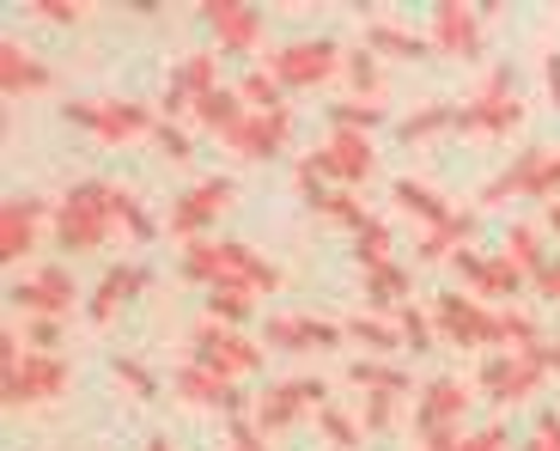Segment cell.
I'll return each mask as SVG.
<instances>
[{
	"instance_id": "d6986e66",
	"label": "cell",
	"mask_w": 560,
	"mask_h": 451,
	"mask_svg": "<svg viewBox=\"0 0 560 451\" xmlns=\"http://www.w3.org/2000/svg\"><path fill=\"white\" fill-rule=\"evenodd\" d=\"M43 213H49L43 196H7L0 201V256H7V263H25V256L37 251Z\"/></svg>"
},
{
	"instance_id": "681fc988",
	"label": "cell",
	"mask_w": 560,
	"mask_h": 451,
	"mask_svg": "<svg viewBox=\"0 0 560 451\" xmlns=\"http://www.w3.org/2000/svg\"><path fill=\"white\" fill-rule=\"evenodd\" d=\"M451 268H457V281L476 293V281H481V268H488V256H481V251H457V256H451Z\"/></svg>"
},
{
	"instance_id": "f5cc1de1",
	"label": "cell",
	"mask_w": 560,
	"mask_h": 451,
	"mask_svg": "<svg viewBox=\"0 0 560 451\" xmlns=\"http://www.w3.org/2000/svg\"><path fill=\"white\" fill-rule=\"evenodd\" d=\"M536 439H542V451H560V415L555 409L536 415Z\"/></svg>"
},
{
	"instance_id": "f6af8a7d",
	"label": "cell",
	"mask_w": 560,
	"mask_h": 451,
	"mask_svg": "<svg viewBox=\"0 0 560 451\" xmlns=\"http://www.w3.org/2000/svg\"><path fill=\"white\" fill-rule=\"evenodd\" d=\"M317 427H323V433H329V446H341V451H353V446H360V433H365V427L353 421L348 409H336V403H329V409L317 415Z\"/></svg>"
},
{
	"instance_id": "bcb514c9",
	"label": "cell",
	"mask_w": 560,
	"mask_h": 451,
	"mask_svg": "<svg viewBox=\"0 0 560 451\" xmlns=\"http://www.w3.org/2000/svg\"><path fill=\"white\" fill-rule=\"evenodd\" d=\"M153 147L171 159V165H189V159H196V147H189V135H183L177 123H165V116H159V128H153Z\"/></svg>"
},
{
	"instance_id": "8992f818",
	"label": "cell",
	"mask_w": 560,
	"mask_h": 451,
	"mask_svg": "<svg viewBox=\"0 0 560 451\" xmlns=\"http://www.w3.org/2000/svg\"><path fill=\"white\" fill-rule=\"evenodd\" d=\"M548 342H536V348H524V354H488L481 360V391L493 396V403H524V396H536L542 391V379H548Z\"/></svg>"
},
{
	"instance_id": "ba28073f",
	"label": "cell",
	"mask_w": 560,
	"mask_h": 451,
	"mask_svg": "<svg viewBox=\"0 0 560 451\" xmlns=\"http://www.w3.org/2000/svg\"><path fill=\"white\" fill-rule=\"evenodd\" d=\"M329 409V384L323 379H287V384H275L268 396H256V409H250V421H256V433H287V427L299 421V415H323Z\"/></svg>"
},
{
	"instance_id": "7dc6e473",
	"label": "cell",
	"mask_w": 560,
	"mask_h": 451,
	"mask_svg": "<svg viewBox=\"0 0 560 451\" xmlns=\"http://www.w3.org/2000/svg\"><path fill=\"white\" fill-rule=\"evenodd\" d=\"M31 13L49 19V25H80L85 7H80V0H31Z\"/></svg>"
},
{
	"instance_id": "b9f144b4",
	"label": "cell",
	"mask_w": 560,
	"mask_h": 451,
	"mask_svg": "<svg viewBox=\"0 0 560 451\" xmlns=\"http://www.w3.org/2000/svg\"><path fill=\"white\" fill-rule=\"evenodd\" d=\"M396 409H402V396L396 391H365L360 396V427L365 433H384V427L396 421Z\"/></svg>"
},
{
	"instance_id": "ab89813d",
	"label": "cell",
	"mask_w": 560,
	"mask_h": 451,
	"mask_svg": "<svg viewBox=\"0 0 560 451\" xmlns=\"http://www.w3.org/2000/svg\"><path fill=\"white\" fill-rule=\"evenodd\" d=\"M110 379L122 384V391L135 396V403H153V396H159V379H153L147 367H140L135 354H116V360H110Z\"/></svg>"
},
{
	"instance_id": "cb8c5ba5",
	"label": "cell",
	"mask_w": 560,
	"mask_h": 451,
	"mask_svg": "<svg viewBox=\"0 0 560 451\" xmlns=\"http://www.w3.org/2000/svg\"><path fill=\"white\" fill-rule=\"evenodd\" d=\"M390 201H396L402 213H415V220L427 226V232L451 226V213H457L445 196H439V189H427V184H420V177H396V184H390Z\"/></svg>"
},
{
	"instance_id": "91938a15",
	"label": "cell",
	"mask_w": 560,
	"mask_h": 451,
	"mask_svg": "<svg viewBox=\"0 0 560 451\" xmlns=\"http://www.w3.org/2000/svg\"><path fill=\"white\" fill-rule=\"evenodd\" d=\"M518 451H542V439H536V433H530V439H524V446H518Z\"/></svg>"
},
{
	"instance_id": "277c9868",
	"label": "cell",
	"mask_w": 560,
	"mask_h": 451,
	"mask_svg": "<svg viewBox=\"0 0 560 451\" xmlns=\"http://www.w3.org/2000/svg\"><path fill=\"white\" fill-rule=\"evenodd\" d=\"M524 123V99L512 92V68H488V80L469 92V104H457L463 135H505Z\"/></svg>"
},
{
	"instance_id": "d590c367",
	"label": "cell",
	"mask_w": 560,
	"mask_h": 451,
	"mask_svg": "<svg viewBox=\"0 0 560 451\" xmlns=\"http://www.w3.org/2000/svg\"><path fill=\"white\" fill-rule=\"evenodd\" d=\"M256 305H262V299L244 293V287H208V317H213V324H225V329L244 324V317H250Z\"/></svg>"
},
{
	"instance_id": "c3c4849f",
	"label": "cell",
	"mask_w": 560,
	"mask_h": 451,
	"mask_svg": "<svg viewBox=\"0 0 560 451\" xmlns=\"http://www.w3.org/2000/svg\"><path fill=\"white\" fill-rule=\"evenodd\" d=\"M25 348L56 354V348H61V317H31V342H25Z\"/></svg>"
},
{
	"instance_id": "8fae6325",
	"label": "cell",
	"mask_w": 560,
	"mask_h": 451,
	"mask_svg": "<svg viewBox=\"0 0 560 451\" xmlns=\"http://www.w3.org/2000/svg\"><path fill=\"white\" fill-rule=\"evenodd\" d=\"M427 311H433V329L445 342H457V348H488V336H493V305L488 299L451 287V293H439Z\"/></svg>"
},
{
	"instance_id": "60d3db41",
	"label": "cell",
	"mask_w": 560,
	"mask_h": 451,
	"mask_svg": "<svg viewBox=\"0 0 560 451\" xmlns=\"http://www.w3.org/2000/svg\"><path fill=\"white\" fill-rule=\"evenodd\" d=\"M378 123H384V104H372V99H348L329 111V128H353V135H372Z\"/></svg>"
},
{
	"instance_id": "7bdbcfd3",
	"label": "cell",
	"mask_w": 560,
	"mask_h": 451,
	"mask_svg": "<svg viewBox=\"0 0 560 451\" xmlns=\"http://www.w3.org/2000/svg\"><path fill=\"white\" fill-rule=\"evenodd\" d=\"M317 213H329V220H341V226H353L360 232L372 213H365V201H360V189H329V196L317 201Z\"/></svg>"
},
{
	"instance_id": "7c38bea8",
	"label": "cell",
	"mask_w": 560,
	"mask_h": 451,
	"mask_svg": "<svg viewBox=\"0 0 560 451\" xmlns=\"http://www.w3.org/2000/svg\"><path fill=\"white\" fill-rule=\"evenodd\" d=\"M7 299H13L25 317H68L80 287H73V275L61 263H43L37 275H19V281L7 287Z\"/></svg>"
},
{
	"instance_id": "4316f807",
	"label": "cell",
	"mask_w": 560,
	"mask_h": 451,
	"mask_svg": "<svg viewBox=\"0 0 560 451\" xmlns=\"http://www.w3.org/2000/svg\"><path fill=\"white\" fill-rule=\"evenodd\" d=\"M536 342H542V336H536V317H530V311H524V305H493V336H488V348L493 354H524V348H536Z\"/></svg>"
},
{
	"instance_id": "83f0119b",
	"label": "cell",
	"mask_w": 560,
	"mask_h": 451,
	"mask_svg": "<svg viewBox=\"0 0 560 451\" xmlns=\"http://www.w3.org/2000/svg\"><path fill=\"white\" fill-rule=\"evenodd\" d=\"M524 281H530V275H524V268L512 263L505 251H493L488 268H481V281H476V299H500V305H505V299L524 293Z\"/></svg>"
},
{
	"instance_id": "f546056e",
	"label": "cell",
	"mask_w": 560,
	"mask_h": 451,
	"mask_svg": "<svg viewBox=\"0 0 560 451\" xmlns=\"http://www.w3.org/2000/svg\"><path fill=\"white\" fill-rule=\"evenodd\" d=\"M505 256H512V263H518L524 275H530V281H536V275H542V268H548V256H542V226L518 220V226H512V232H505Z\"/></svg>"
},
{
	"instance_id": "4dcf8cb0",
	"label": "cell",
	"mask_w": 560,
	"mask_h": 451,
	"mask_svg": "<svg viewBox=\"0 0 560 451\" xmlns=\"http://www.w3.org/2000/svg\"><path fill=\"white\" fill-rule=\"evenodd\" d=\"M365 299H372L378 311L408 305V299H415V287H408V268L390 263V268H378V275H365Z\"/></svg>"
},
{
	"instance_id": "52a82bcc",
	"label": "cell",
	"mask_w": 560,
	"mask_h": 451,
	"mask_svg": "<svg viewBox=\"0 0 560 451\" xmlns=\"http://www.w3.org/2000/svg\"><path fill=\"white\" fill-rule=\"evenodd\" d=\"M262 354H268L262 342H250V336H238V329L213 324V317H201L196 336H189V360H196V367L225 372V379H244V372H256V367H262Z\"/></svg>"
},
{
	"instance_id": "6f0895ef",
	"label": "cell",
	"mask_w": 560,
	"mask_h": 451,
	"mask_svg": "<svg viewBox=\"0 0 560 451\" xmlns=\"http://www.w3.org/2000/svg\"><path fill=\"white\" fill-rule=\"evenodd\" d=\"M542 354H548V372H555V379H560V336H555V342H548V348H542Z\"/></svg>"
},
{
	"instance_id": "d6a6232c",
	"label": "cell",
	"mask_w": 560,
	"mask_h": 451,
	"mask_svg": "<svg viewBox=\"0 0 560 451\" xmlns=\"http://www.w3.org/2000/svg\"><path fill=\"white\" fill-rule=\"evenodd\" d=\"M353 263H360L365 275L390 268V226H384V220H365L360 232H353Z\"/></svg>"
},
{
	"instance_id": "11a10c76",
	"label": "cell",
	"mask_w": 560,
	"mask_h": 451,
	"mask_svg": "<svg viewBox=\"0 0 560 451\" xmlns=\"http://www.w3.org/2000/svg\"><path fill=\"white\" fill-rule=\"evenodd\" d=\"M542 80H548V99H555V111H560V56L542 61Z\"/></svg>"
},
{
	"instance_id": "9c48e42d",
	"label": "cell",
	"mask_w": 560,
	"mask_h": 451,
	"mask_svg": "<svg viewBox=\"0 0 560 451\" xmlns=\"http://www.w3.org/2000/svg\"><path fill=\"white\" fill-rule=\"evenodd\" d=\"M341 61H348V56H341L329 37H293L280 56H268V73H275L287 92H311V85H323Z\"/></svg>"
},
{
	"instance_id": "836d02e7",
	"label": "cell",
	"mask_w": 560,
	"mask_h": 451,
	"mask_svg": "<svg viewBox=\"0 0 560 451\" xmlns=\"http://www.w3.org/2000/svg\"><path fill=\"white\" fill-rule=\"evenodd\" d=\"M348 384H353V391H396V396H402L408 391V372L390 367V360H353Z\"/></svg>"
},
{
	"instance_id": "f35d334b",
	"label": "cell",
	"mask_w": 560,
	"mask_h": 451,
	"mask_svg": "<svg viewBox=\"0 0 560 451\" xmlns=\"http://www.w3.org/2000/svg\"><path fill=\"white\" fill-rule=\"evenodd\" d=\"M439 128H457V104H427V111L402 116L396 135H402V141H427V135H439Z\"/></svg>"
},
{
	"instance_id": "8d00e7d4",
	"label": "cell",
	"mask_w": 560,
	"mask_h": 451,
	"mask_svg": "<svg viewBox=\"0 0 560 451\" xmlns=\"http://www.w3.org/2000/svg\"><path fill=\"white\" fill-rule=\"evenodd\" d=\"M390 317H396V329H402V348H408V354H427V348L439 342V329H433V311H420L415 299H408V305H396Z\"/></svg>"
},
{
	"instance_id": "ee69618b",
	"label": "cell",
	"mask_w": 560,
	"mask_h": 451,
	"mask_svg": "<svg viewBox=\"0 0 560 451\" xmlns=\"http://www.w3.org/2000/svg\"><path fill=\"white\" fill-rule=\"evenodd\" d=\"M116 226H122V232H128L135 244H147V239L159 232V226H153V213L140 208V201L128 196V189H116Z\"/></svg>"
},
{
	"instance_id": "5b68a950",
	"label": "cell",
	"mask_w": 560,
	"mask_h": 451,
	"mask_svg": "<svg viewBox=\"0 0 560 451\" xmlns=\"http://www.w3.org/2000/svg\"><path fill=\"white\" fill-rule=\"evenodd\" d=\"M61 116L92 128L98 141H140V135L159 128V116L147 104H128V99H73V104H61Z\"/></svg>"
},
{
	"instance_id": "e0dca14e",
	"label": "cell",
	"mask_w": 560,
	"mask_h": 451,
	"mask_svg": "<svg viewBox=\"0 0 560 451\" xmlns=\"http://www.w3.org/2000/svg\"><path fill=\"white\" fill-rule=\"evenodd\" d=\"M341 336H348L341 324H329V317H305V311H275V317H262V342H268V348H293V354L341 348Z\"/></svg>"
},
{
	"instance_id": "680465c9",
	"label": "cell",
	"mask_w": 560,
	"mask_h": 451,
	"mask_svg": "<svg viewBox=\"0 0 560 451\" xmlns=\"http://www.w3.org/2000/svg\"><path fill=\"white\" fill-rule=\"evenodd\" d=\"M147 451H177V446H171L165 433H153V439H147Z\"/></svg>"
},
{
	"instance_id": "9f6ffc18",
	"label": "cell",
	"mask_w": 560,
	"mask_h": 451,
	"mask_svg": "<svg viewBox=\"0 0 560 451\" xmlns=\"http://www.w3.org/2000/svg\"><path fill=\"white\" fill-rule=\"evenodd\" d=\"M542 220H548V232L560 239V201H548V208H542Z\"/></svg>"
},
{
	"instance_id": "484cf974",
	"label": "cell",
	"mask_w": 560,
	"mask_h": 451,
	"mask_svg": "<svg viewBox=\"0 0 560 451\" xmlns=\"http://www.w3.org/2000/svg\"><path fill=\"white\" fill-rule=\"evenodd\" d=\"M250 116V104H244V92L238 85H220V92H208V99H196V123L201 128H213L220 141H232V128Z\"/></svg>"
},
{
	"instance_id": "ac0fdd59",
	"label": "cell",
	"mask_w": 560,
	"mask_h": 451,
	"mask_svg": "<svg viewBox=\"0 0 560 451\" xmlns=\"http://www.w3.org/2000/svg\"><path fill=\"white\" fill-rule=\"evenodd\" d=\"M201 19H208L213 43H220V49H232V56H244V49H256V43H262V13H256V7H244V0H201Z\"/></svg>"
},
{
	"instance_id": "816d5d0a",
	"label": "cell",
	"mask_w": 560,
	"mask_h": 451,
	"mask_svg": "<svg viewBox=\"0 0 560 451\" xmlns=\"http://www.w3.org/2000/svg\"><path fill=\"white\" fill-rule=\"evenodd\" d=\"M232 451H262V433H256L250 415H232Z\"/></svg>"
},
{
	"instance_id": "7a4b0ae2",
	"label": "cell",
	"mask_w": 560,
	"mask_h": 451,
	"mask_svg": "<svg viewBox=\"0 0 560 451\" xmlns=\"http://www.w3.org/2000/svg\"><path fill=\"white\" fill-rule=\"evenodd\" d=\"M116 232V184H104V177H85V184H73L68 196L56 201V244L68 256H92L104 251Z\"/></svg>"
},
{
	"instance_id": "f1b7e54d",
	"label": "cell",
	"mask_w": 560,
	"mask_h": 451,
	"mask_svg": "<svg viewBox=\"0 0 560 451\" xmlns=\"http://www.w3.org/2000/svg\"><path fill=\"white\" fill-rule=\"evenodd\" d=\"M171 85H183L189 99H208V92H220V56H213V49H201V56H183L177 73H171Z\"/></svg>"
},
{
	"instance_id": "4fadbf2b",
	"label": "cell",
	"mask_w": 560,
	"mask_h": 451,
	"mask_svg": "<svg viewBox=\"0 0 560 451\" xmlns=\"http://www.w3.org/2000/svg\"><path fill=\"white\" fill-rule=\"evenodd\" d=\"M171 391H177L183 403H196V409H225V415L256 409V403H244L238 379H225V372H213V367H196V360H183V367L171 372Z\"/></svg>"
},
{
	"instance_id": "603a6c76",
	"label": "cell",
	"mask_w": 560,
	"mask_h": 451,
	"mask_svg": "<svg viewBox=\"0 0 560 451\" xmlns=\"http://www.w3.org/2000/svg\"><path fill=\"white\" fill-rule=\"evenodd\" d=\"M140 287H147V263H116V268H104L98 287H92V305H85V311H92V324H110V317L140 293Z\"/></svg>"
},
{
	"instance_id": "44dd1931",
	"label": "cell",
	"mask_w": 560,
	"mask_h": 451,
	"mask_svg": "<svg viewBox=\"0 0 560 451\" xmlns=\"http://www.w3.org/2000/svg\"><path fill=\"white\" fill-rule=\"evenodd\" d=\"M49 85H56V73L43 68L25 43H13V37L0 43V92H7V99H37Z\"/></svg>"
},
{
	"instance_id": "e575fe53",
	"label": "cell",
	"mask_w": 560,
	"mask_h": 451,
	"mask_svg": "<svg viewBox=\"0 0 560 451\" xmlns=\"http://www.w3.org/2000/svg\"><path fill=\"white\" fill-rule=\"evenodd\" d=\"M341 73H348V85H353V99H372V104L384 99V73H378V49H353V56L341 61Z\"/></svg>"
},
{
	"instance_id": "1f68e13d",
	"label": "cell",
	"mask_w": 560,
	"mask_h": 451,
	"mask_svg": "<svg viewBox=\"0 0 560 451\" xmlns=\"http://www.w3.org/2000/svg\"><path fill=\"white\" fill-rule=\"evenodd\" d=\"M341 329H348L353 342H365L372 354H396V348H402V329H396V317H372V311H360V317H348Z\"/></svg>"
},
{
	"instance_id": "2e32d148",
	"label": "cell",
	"mask_w": 560,
	"mask_h": 451,
	"mask_svg": "<svg viewBox=\"0 0 560 451\" xmlns=\"http://www.w3.org/2000/svg\"><path fill=\"white\" fill-rule=\"evenodd\" d=\"M287 141H293V111H250L238 128H232V153L250 159V165H262V159H280L287 153Z\"/></svg>"
},
{
	"instance_id": "f907efd6",
	"label": "cell",
	"mask_w": 560,
	"mask_h": 451,
	"mask_svg": "<svg viewBox=\"0 0 560 451\" xmlns=\"http://www.w3.org/2000/svg\"><path fill=\"white\" fill-rule=\"evenodd\" d=\"M457 451H505V427L493 421V427H481V433H463Z\"/></svg>"
},
{
	"instance_id": "db71d44e",
	"label": "cell",
	"mask_w": 560,
	"mask_h": 451,
	"mask_svg": "<svg viewBox=\"0 0 560 451\" xmlns=\"http://www.w3.org/2000/svg\"><path fill=\"white\" fill-rule=\"evenodd\" d=\"M536 293H542V299H560V256L542 268V275H536Z\"/></svg>"
},
{
	"instance_id": "ffe728a7",
	"label": "cell",
	"mask_w": 560,
	"mask_h": 451,
	"mask_svg": "<svg viewBox=\"0 0 560 451\" xmlns=\"http://www.w3.org/2000/svg\"><path fill=\"white\" fill-rule=\"evenodd\" d=\"M463 409H469V391H463L457 379H427L420 384V403H415V433H445V427L463 421Z\"/></svg>"
},
{
	"instance_id": "74e56055",
	"label": "cell",
	"mask_w": 560,
	"mask_h": 451,
	"mask_svg": "<svg viewBox=\"0 0 560 451\" xmlns=\"http://www.w3.org/2000/svg\"><path fill=\"white\" fill-rule=\"evenodd\" d=\"M238 92H244V104H250V111H293V104H287V85H280L268 68H250L238 80Z\"/></svg>"
},
{
	"instance_id": "7402d4cb",
	"label": "cell",
	"mask_w": 560,
	"mask_h": 451,
	"mask_svg": "<svg viewBox=\"0 0 560 451\" xmlns=\"http://www.w3.org/2000/svg\"><path fill=\"white\" fill-rule=\"evenodd\" d=\"M512 177H518V196L530 201H560V147H524L512 159Z\"/></svg>"
},
{
	"instance_id": "6da1fadb",
	"label": "cell",
	"mask_w": 560,
	"mask_h": 451,
	"mask_svg": "<svg viewBox=\"0 0 560 451\" xmlns=\"http://www.w3.org/2000/svg\"><path fill=\"white\" fill-rule=\"evenodd\" d=\"M183 275L201 281V287H244V293H256V299L280 293V268L268 263L262 251L238 244V239H196V244H183Z\"/></svg>"
},
{
	"instance_id": "d4e9b609",
	"label": "cell",
	"mask_w": 560,
	"mask_h": 451,
	"mask_svg": "<svg viewBox=\"0 0 560 451\" xmlns=\"http://www.w3.org/2000/svg\"><path fill=\"white\" fill-rule=\"evenodd\" d=\"M365 49L396 56V61H427V56H433V43L420 37V31L396 25V19H372V31H365Z\"/></svg>"
},
{
	"instance_id": "5bb4252c",
	"label": "cell",
	"mask_w": 560,
	"mask_h": 451,
	"mask_svg": "<svg viewBox=\"0 0 560 451\" xmlns=\"http://www.w3.org/2000/svg\"><path fill=\"white\" fill-rule=\"evenodd\" d=\"M427 43H433V56L476 61V56H481V7H463V0H439Z\"/></svg>"
},
{
	"instance_id": "30bf717a",
	"label": "cell",
	"mask_w": 560,
	"mask_h": 451,
	"mask_svg": "<svg viewBox=\"0 0 560 451\" xmlns=\"http://www.w3.org/2000/svg\"><path fill=\"white\" fill-rule=\"evenodd\" d=\"M225 208H232V177H201V184H189V189L177 196V208L165 213L171 239H183V244L208 239V226L220 220Z\"/></svg>"
},
{
	"instance_id": "9a60e30c",
	"label": "cell",
	"mask_w": 560,
	"mask_h": 451,
	"mask_svg": "<svg viewBox=\"0 0 560 451\" xmlns=\"http://www.w3.org/2000/svg\"><path fill=\"white\" fill-rule=\"evenodd\" d=\"M311 159H317L323 177H336V189H360L365 177H372V165H378V159H372V141L353 135V128H329V141Z\"/></svg>"
},
{
	"instance_id": "3957f363",
	"label": "cell",
	"mask_w": 560,
	"mask_h": 451,
	"mask_svg": "<svg viewBox=\"0 0 560 451\" xmlns=\"http://www.w3.org/2000/svg\"><path fill=\"white\" fill-rule=\"evenodd\" d=\"M73 367L61 354H37L25 348L19 354L13 336H0V396H7V409H31V403H56L68 391Z\"/></svg>"
}]
</instances>
